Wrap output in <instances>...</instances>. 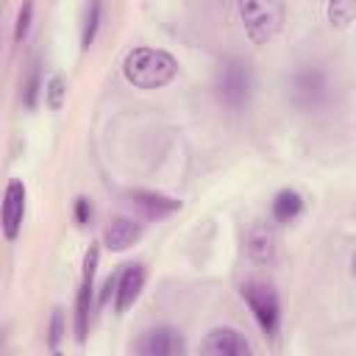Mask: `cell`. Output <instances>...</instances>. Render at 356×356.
I'll return each mask as SVG.
<instances>
[{"instance_id": "cell-13", "label": "cell", "mask_w": 356, "mask_h": 356, "mask_svg": "<svg viewBox=\"0 0 356 356\" xmlns=\"http://www.w3.org/2000/svg\"><path fill=\"white\" fill-rule=\"evenodd\" d=\"M300 211H303V197H300V192H295V189H281V192H275V197H273V203H270V214H273L275 222H292Z\"/></svg>"}, {"instance_id": "cell-16", "label": "cell", "mask_w": 356, "mask_h": 356, "mask_svg": "<svg viewBox=\"0 0 356 356\" xmlns=\"http://www.w3.org/2000/svg\"><path fill=\"white\" fill-rule=\"evenodd\" d=\"M325 17H328V25L331 28L345 31L356 19V0H328Z\"/></svg>"}, {"instance_id": "cell-10", "label": "cell", "mask_w": 356, "mask_h": 356, "mask_svg": "<svg viewBox=\"0 0 356 356\" xmlns=\"http://www.w3.org/2000/svg\"><path fill=\"white\" fill-rule=\"evenodd\" d=\"M145 278H147L145 264L134 261V264L122 267V273L117 275V289H114V309H117V314L128 312L139 300V295L145 289Z\"/></svg>"}, {"instance_id": "cell-1", "label": "cell", "mask_w": 356, "mask_h": 356, "mask_svg": "<svg viewBox=\"0 0 356 356\" xmlns=\"http://www.w3.org/2000/svg\"><path fill=\"white\" fill-rule=\"evenodd\" d=\"M122 75L136 89H159L178 75V61L159 47H134L122 58Z\"/></svg>"}, {"instance_id": "cell-5", "label": "cell", "mask_w": 356, "mask_h": 356, "mask_svg": "<svg viewBox=\"0 0 356 356\" xmlns=\"http://www.w3.org/2000/svg\"><path fill=\"white\" fill-rule=\"evenodd\" d=\"M239 292H242V300L250 309L256 325L261 328V334L273 339L278 334V325H281V300H278V292L273 289V284L250 278L242 284Z\"/></svg>"}, {"instance_id": "cell-12", "label": "cell", "mask_w": 356, "mask_h": 356, "mask_svg": "<svg viewBox=\"0 0 356 356\" xmlns=\"http://www.w3.org/2000/svg\"><path fill=\"white\" fill-rule=\"evenodd\" d=\"M139 236H142V222L134 220V217H114L106 225V231H103L106 248L108 250H117V253L120 250H128Z\"/></svg>"}, {"instance_id": "cell-11", "label": "cell", "mask_w": 356, "mask_h": 356, "mask_svg": "<svg viewBox=\"0 0 356 356\" xmlns=\"http://www.w3.org/2000/svg\"><path fill=\"white\" fill-rule=\"evenodd\" d=\"M128 200H131V206H136L147 220H161V217H170L172 211L181 209V200L167 197V195H161V192H150V189H131V192H128Z\"/></svg>"}, {"instance_id": "cell-7", "label": "cell", "mask_w": 356, "mask_h": 356, "mask_svg": "<svg viewBox=\"0 0 356 356\" xmlns=\"http://www.w3.org/2000/svg\"><path fill=\"white\" fill-rule=\"evenodd\" d=\"M136 353H142V356H184L186 339L178 328L156 325L142 334V339L136 342Z\"/></svg>"}, {"instance_id": "cell-21", "label": "cell", "mask_w": 356, "mask_h": 356, "mask_svg": "<svg viewBox=\"0 0 356 356\" xmlns=\"http://www.w3.org/2000/svg\"><path fill=\"white\" fill-rule=\"evenodd\" d=\"M72 214H75V222H78L81 228H86V225L92 222V203H89V197H75Z\"/></svg>"}, {"instance_id": "cell-18", "label": "cell", "mask_w": 356, "mask_h": 356, "mask_svg": "<svg viewBox=\"0 0 356 356\" xmlns=\"http://www.w3.org/2000/svg\"><path fill=\"white\" fill-rule=\"evenodd\" d=\"M248 250H250V256L259 259V261L273 259V234H267V231H253V236H250V242H248Z\"/></svg>"}, {"instance_id": "cell-20", "label": "cell", "mask_w": 356, "mask_h": 356, "mask_svg": "<svg viewBox=\"0 0 356 356\" xmlns=\"http://www.w3.org/2000/svg\"><path fill=\"white\" fill-rule=\"evenodd\" d=\"M47 345L56 350L58 348V342H61V337H64V312L56 306L53 309V314H50V328H47Z\"/></svg>"}, {"instance_id": "cell-17", "label": "cell", "mask_w": 356, "mask_h": 356, "mask_svg": "<svg viewBox=\"0 0 356 356\" xmlns=\"http://www.w3.org/2000/svg\"><path fill=\"white\" fill-rule=\"evenodd\" d=\"M33 6H36V0H22V6H19V11H17V22H14V42H17V44H22L25 36H28V31H31Z\"/></svg>"}, {"instance_id": "cell-9", "label": "cell", "mask_w": 356, "mask_h": 356, "mask_svg": "<svg viewBox=\"0 0 356 356\" xmlns=\"http://www.w3.org/2000/svg\"><path fill=\"white\" fill-rule=\"evenodd\" d=\"M200 350L206 356H250L253 353V345L245 339V334H239L236 328H214L209 331V337L203 339Z\"/></svg>"}, {"instance_id": "cell-6", "label": "cell", "mask_w": 356, "mask_h": 356, "mask_svg": "<svg viewBox=\"0 0 356 356\" xmlns=\"http://www.w3.org/2000/svg\"><path fill=\"white\" fill-rule=\"evenodd\" d=\"M97 259H100V248L89 245L86 256H83V273H81V284H78V295H75V339L78 345L86 342L89 334V323H92V309H95V273H97Z\"/></svg>"}, {"instance_id": "cell-19", "label": "cell", "mask_w": 356, "mask_h": 356, "mask_svg": "<svg viewBox=\"0 0 356 356\" xmlns=\"http://www.w3.org/2000/svg\"><path fill=\"white\" fill-rule=\"evenodd\" d=\"M64 97H67V86H64V78L61 75H53L47 83H44V103L58 111L64 106Z\"/></svg>"}, {"instance_id": "cell-2", "label": "cell", "mask_w": 356, "mask_h": 356, "mask_svg": "<svg viewBox=\"0 0 356 356\" xmlns=\"http://www.w3.org/2000/svg\"><path fill=\"white\" fill-rule=\"evenodd\" d=\"M236 14L242 19V28L253 44L273 42L286 19V3L284 0H236Z\"/></svg>"}, {"instance_id": "cell-14", "label": "cell", "mask_w": 356, "mask_h": 356, "mask_svg": "<svg viewBox=\"0 0 356 356\" xmlns=\"http://www.w3.org/2000/svg\"><path fill=\"white\" fill-rule=\"evenodd\" d=\"M100 19H103V0H89L86 14H83V28H81V50H89L95 44L97 31H100Z\"/></svg>"}, {"instance_id": "cell-22", "label": "cell", "mask_w": 356, "mask_h": 356, "mask_svg": "<svg viewBox=\"0 0 356 356\" xmlns=\"http://www.w3.org/2000/svg\"><path fill=\"white\" fill-rule=\"evenodd\" d=\"M353 275H356V256H353Z\"/></svg>"}, {"instance_id": "cell-4", "label": "cell", "mask_w": 356, "mask_h": 356, "mask_svg": "<svg viewBox=\"0 0 356 356\" xmlns=\"http://www.w3.org/2000/svg\"><path fill=\"white\" fill-rule=\"evenodd\" d=\"M214 86H217L220 100L228 108H234V111L245 108L248 100H250V92H253V70H250V64L245 58H239V56L222 58L220 67H217Z\"/></svg>"}, {"instance_id": "cell-15", "label": "cell", "mask_w": 356, "mask_h": 356, "mask_svg": "<svg viewBox=\"0 0 356 356\" xmlns=\"http://www.w3.org/2000/svg\"><path fill=\"white\" fill-rule=\"evenodd\" d=\"M42 92H44V83H42V64L33 61L31 70H28V75H25V81H22V95H19V97H22V106H25L28 111H33V108L39 106Z\"/></svg>"}, {"instance_id": "cell-8", "label": "cell", "mask_w": 356, "mask_h": 356, "mask_svg": "<svg viewBox=\"0 0 356 356\" xmlns=\"http://www.w3.org/2000/svg\"><path fill=\"white\" fill-rule=\"evenodd\" d=\"M25 200H28V189L19 178H11L3 195V234L8 242H14L22 231V220H25Z\"/></svg>"}, {"instance_id": "cell-3", "label": "cell", "mask_w": 356, "mask_h": 356, "mask_svg": "<svg viewBox=\"0 0 356 356\" xmlns=\"http://www.w3.org/2000/svg\"><path fill=\"white\" fill-rule=\"evenodd\" d=\"M289 100L303 111H317L331 100V81L320 64H300L289 75Z\"/></svg>"}]
</instances>
